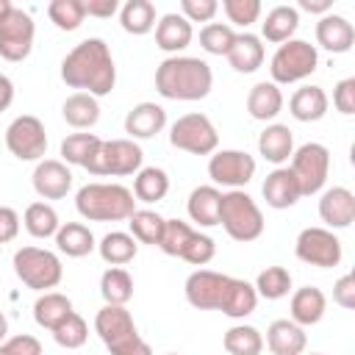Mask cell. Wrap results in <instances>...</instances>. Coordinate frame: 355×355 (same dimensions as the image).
Listing matches in <instances>:
<instances>
[{
  "instance_id": "cell-17",
  "label": "cell",
  "mask_w": 355,
  "mask_h": 355,
  "mask_svg": "<svg viewBox=\"0 0 355 355\" xmlns=\"http://www.w3.org/2000/svg\"><path fill=\"white\" fill-rule=\"evenodd\" d=\"M33 191L47 202V200H64L72 189V169L61 158H42L31 175Z\"/></svg>"
},
{
  "instance_id": "cell-39",
  "label": "cell",
  "mask_w": 355,
  "mask_h": 355,
  "mask_svg": "<svg viewBox=\"0 0 355 355\" xmlns=\"http://www.w3.org/2000/svg\"><path fill=\"white\" fill-rule=\"evenodd\" d=\"M164 216L153 208H136L130 216H128V233L139 241V244H153L158 247L161 241V233H164Z\"/></svg>"
},
{
  "instance_id": "cell-48",
  "label": "cell",
  "mask_w": 355,
  "mask_h": 355,
  "mask_svg": "<svg viewBox=\"0 0 355 355\" xmlns=\"http://www.w3.org/2000/svg\"><path fill=\"white\" fill-rule=\"evenodd\" d=\"M219 11V3L216 0H180V17H186L189 22H211Z\"/></svg>"
},
{
  "instance_id": "cell-55",
  "label": "cell",
  "mask_w": 355,
  "mask_h": 355,
  "mask_svg": "<svg viewBox=\"0 0 355 355\" xmlns=\"http://www.w3.org/2000/svg\"><path fill=\"white\" fill-rule=\"evenodd\" d=\"M300 8L308 11V14H319V17H324V14H330L333 0H300ZM300 8H297V11H300Z\"/></svg>"
},
{
  "instance_id": "cell-23",
  "label": "cell",
  "mask_w": 355,
  "mask_h": 355,
  "mask_svg": "<svg viewBox=\"0 0 355 355\" xmlns=\"http://www.w3.org/2000/svg\"><path fill=\"white\" fill-rule=\"evenodd\" d=\"M266 347L272 355H302L308 347L305 327L291 319H275L266 327Z\"/></svg>"
},
{
  "instance_id": "cell-25",
  "label": "cell",
  "mask_w": 355,
  "mask_h": 355,
  "mask_svg": "<svg viewBox=\"0 0 355 355\" xmlns=\"http://www.w3.org/2000/svg\"><path fill=\"white\" fill-rule=\"evenodd\" d=\"M288 311H291V322H297L300 327H311V324H319L324 311H327V297L322 288L316 286H302L291 294V302H288Z\"/></svg>"
},
{
  "instance_id": "cell-28",
  "label": "cell",
  "mask_w": 355,
  "mask_h": 355,
  "mask_svg": "<svg viewBox=\"0 0 355 355\" xmlns=\"http://www.w3.org/2000/svg\"><path fill=\"white\" fill-rule=\"evenodd\" d=\"M225 58H227V64H230L236 72L250 75V72H255V69L263 64L266 50H263L261 36L244 31V33H236V39H233V44H230V50H227Z\"/></svg>"
},
{
  "instance_id": "cell-8",
  "label": "cell",
  "mask_w": 355,
  "mask_h": 355,
  "mask_svg": "<svg viewBox=\"0 0 355 355\" xmlns=\"http://www.w3.org/2000/svg\"><path fill=\"white\" fill-rule=\"evenodd\" d=\"M14 263V275L33 291H53L61 277H64V266L61 258L53 250L44 247H19L11 258Z\"/></svg>"
},
{
  "instance_id": "cell-36",
  "label": "cell",
  "mask_w": 355,
  "mask_h": 355,
  "mask_svg": "<svg viewBox=\"0 0 355 355\" xmlns=\"http://www.w3.org/2000/svg\"><path fill=\"white\" fill-rule=\"evenodd\" d=\"M155 22H158V14L150 0H128L119 6V25L125 33L144 36L155 28Z\"/></svg>"
},
{
  "instance_id": "cell-33",
  "label": "cell",
  "mask_w": 355,
  "mask_h": 355,
  "mask_svg": "<svg viewBox=\"0 0 355 355\" xmlns=\"http://www.w3.org/2000/svg\"><path fill=\"white\" fill-rule=\"evenodd\" d=\"M61 116H64V122H67L69 128H75V130H89V128H94L97 119H100V103H97V97H92V94H86V92H75V94H69V97L64 100Z\"/></svg>"
},
{
  "instance_id": "cell-1",
  "label": "cell",
  "mask_w": 355,
  "mask_h": 355,
  "mask_svg": "<svg viewBox=\"0 0 355 355\" xmlns=\"http://www.w3.org/2000/svg\"><path fill=\"white\" fill-rule=\"evenodd\" d=\"M61 80L69 89L86 92L97 100L111 94L116 86V64L105 39L92 36L75 44L61 61Z\"/></svg>"
},
{
  "instance_id": "cell-31",
  "label": "cell",
  "mask_w": 355,
  "mask_h": 355,
  "mask_svg": "<svg viewBox=\"0 0 355 355\" xmlns=\"http://www.w3.org/2000/svg\"><path fill=\"white\" fill-rule=\"evenodd\" d=\"M258 305V294H255V286L241 280V277H227V286H225V294H222V302H219V311L230 319H244L255 311Z\"/></svg>"
},
{
  "instance_id": "cell-38",
  "label": "cell",
  "mask_w": 355,
  "mask_h": 355,
  "mask_svg": "<svg viewBox=\"0 0 355 355\" xmlns=\"http://www.w3.org/2000/svg\"><path fill=\"white\" fill-rule=\"evenodd\" d=\"M22 225H25V230H28L33 239H53V236L58 233V227H61L55 208H53L50 202H44V200H36V202H31V205L25 208Z\"/></svg>"
},
{
  "instance_id": "cell-59",
  "label": "cell",
  "mask_w": 355,
  "mask_h": 355,
  "mask_svg": "<svg viewBox=\"0 0 355 355\" xmlns=\"http://www.w3.org/2000/svg\"><path fill=\"white\" fill-rule=\"evenodd\" d=\"M311 355H327V352H311Z\"/></svg>"
},
{
  "instance_id": "cell-30",
  "label": "cell",
  "mask_w": 355,
  "mask_h": 355,
  "mask_svg": "<svg viewBox=\"0 0 355 355\" xmlns=\"http://www.w3.org/2000/svg\"><path fill=\"white\" fill-rule=\"evenodd\" d=\"M300 28V11L294 6H275L266 11L263 22H261V42H272V44H283L288 39H294Z\"/></svg>"
},
{
  "instance_id": "cell-45",
  "label": "cell",
  "mask_w": 355,
  "mask_h": 355,
  "mask_svg": "<svg viewBox=\"0 0 355 355\" xmlns=\"http://www.w3.org/2000/svg\"><path fill=\"white\" fill-rule=\"evenodd\" d=\"M53 333V338H55V344L58 347H64V349H80L83 344H86V338H89V324H86V319L78 313V311H72L55 330H50Z\"/></svg>"
},
{
  "instance_id": "cell-22",
  "label": "cell",
  "mask_w": 355,
  "mask_h": 355,
  "mask_svg": "<svg viewBox=\"0 0 355 355\" xmlns=\"http://www.w3.org/2000/svg\"><path fill=\"white\" fill-rule=\"evenodd\" d=\"M261 194H263L266 205L275 208V211L291 208V205H297V200L302 197V194H300V183H297V178L291 175L288 166H275V169L266 175V180H263V186H261Z\"/></svg>"
},
{
  "instance_id": "cell-47",
  "label": "cell",
  "mask_w": 355,
  "mask_h": 355,
  "mask_svg": "<svg viewBox=\"0 0 355 355\" xmlns=\"http://www.w3.org/2000/svg\"><path fill=\"white\" fill-rule=\"evenodd\" d=\"M222 11H225L230 28L239 25V28L247 31L252 22H258V17H261L263 8H261L258 0H222Z\"/></svg>"
},
{
  "instance_id": "cell-44",
  "label": "cell",
  "mask_w": 355,
  "mask_h": 355,
  "mask_svg": "<svg viewBox=\"0 0 355 355\" xmlns=\"http://www.w3.org/2000/svg\"><path fill=\"white\" fill-rule=\"evenodd\" d=\"M47 17L58 31H78L86 19L83 0H53L47 6Z\"/></svg>"
},
{
  "instance_id": "cell-14",
  "label": "cell",
  "mask_w": 355,
  "mask_h": 355,
  "mask_svg": "<svg viewBox=\"0 0 355 355\" xmlns=\"http://www.w3.org/2000/svg\"><path fill=\"white\" fill-rule=\"evenodd\" d=\"M33 36H36V22L33 17L14 6L11 14L0 22V58L17 64V61H25L33 50Z\"/></svg>"
},
{
  "instance_id": "cell-10",
  "label": "cell",
  "mask_w": 355,
  "mask_h": 355,
  "mask_svg": "<svg viewBox=\"0 0 355 355\" xmlns=\"http://www.w3.org/2000/svg\"><path fill=\"white\" fill-rule=\"evenodd\" d=\"M288 169L297 178L302 197L319 194L327 183V175H330V150L319 141H305V144L294 147Z\"/></svg>"
},
{
  "instance_id": "cell-19",
  "label": "cell",
  "mask_w": 355,
  "mask_h": 355,
  "mask_svg": "<svg viewBox=\"0 0 355 355\" xmlns=\"http://www.w3.org/2000/svg\"><path fill=\"white\" fill-rule=\"evenodd\" d=\"M316 44L327 53H349L355 44V25L341 14H324L316 22Z\"/></svg>"
},
{
  "instance_id": "cell-35",
  "label": "cell",
  "mask_w": 355,
  "mask_h": 355,
  "mask_svg": "<svg viewBox=\"0 0 355 355\" xmlns=\"http://www.w3.org/2000/svg\"><path fill=\"white\" fill-rule=\"evenodd\" d=\"M97 252L108 266H125L136 258L139 241L125 230H111L97 241Z\"/></svg>"
},
{
  "instance_id": "cell-18",
  "label": "cell",
  "mask_w": 355,
  "mask_h": 355,
  "mask_svg": "<svg viewBox=\"0 0 355 355\" xmlns=\"http://www.w3.org/2000/svg\"><path fill=\"white\" fill-rule=\"evenodd\" d=\"M319 219L327 230H344L355 222V194L347 186H330L319 197Z\"/></svg>"
},
{
  "instance_id": "cell-56",
  "label": "cell",
  "mask_w": 355,
  "mask_h": 355,
  "mask_svg": "<svg viewBox=\"0 0 355 355\" xmlns=\"http://www.w3.org/2000/svg\"><path fill=\"white\" fill-rule=\"evenodd\" d=\"M11 103H14V83H11L8 75L0 72V114H3Z\"/></svg>"
},
{
  "instance_id": "cell-53",
  "label": "cell",
  "mask_w": 355,
  "mask_h": 355,
  "mask_svg": "<svg viewBox=\"0 0 355 355\" xmlns=\"http://www.w3.org/2000/svg\"><path fill=\"white\" fill-rule=\"evenodd\" d=\"M83 11H86V17L108 19V17L119 14V0H83Z\"/></svg>"
},
{
  "instance_id": "cell-61",
  "label": "cell",
  "mask_w": 355,
  "mask_h": 355,
  "mask_svg": "<svg viewBox=\"0 0 355 355\" xmlns=\"http://www.w3.org/2000/svg\"><path fill=\"white\" fill-rule=\"evenodd\" d=\"M0 355H6V352H3V347H0Z\"/></svg>"
},
{
  "instance_id": "cell-11",
  "label": "cell",
  "mask_w": 355,
  "mask_h": 355,
  "mask_svg": "<svg viewBox=\"0 0 355 355\" xmlns=\"http://www.w3.org/2000/svg\"><path fill=\"white\" fill-rule=\"evenodd\" d=\"M294 255L308 266L333 269L341 263L344 247H341V239L327 227H302L294 241Z\"/></svg>"
},
{
  "instance_id": "cell-51",
  "label": "cell",
  "mask_w": 355,
  "mask_h": 355,
  "mask_svg": "<svg viewBox=\"0 0 355 355\" xmlns=\"http://www.w3.org/2000/svg\"><path fill=\"white\" fill-rule=\"evenodd\" d=\"M333 302L344 311H352L355 308V275L347 272L341 275L336 283H333Z\"/></svg>"
},
{
  "instance_id": "cell-34",
  "label": "cell",
  "mask_w": 355,
  "mask_h": 355,
  "mask_svg": "<svg viewBox=\"0 0 355 355\" xmlns=\"http://www.w3.org/2000/svg\"><path fill=\"white\" fill-rule=\"evenodd\" d=\"M72 313V300L61 291H44L33 302V322L44 330H55Z\"/></svg>"
},
{
  "instance_id": "cell-15",
  "label": "cell",
  "mask_w": 355,
  "mask_h": 355,
  "mask_svg": "<svg viewBox=\"0 0 355 355\" xmlns=\"http://www.w3.org/2000/svg\"><path fill=\"white\" fill-rule=\"evenodd\" d=\"M227 277L230 275H225V272L194 269L186 277V283H183V294H186L189 305L197 308V311H219V302H222Z\"/></svg>"
},
{
  "instance_id": "cell-50",
  "label": "cell",
  "mask_w": 355,
  "mask_h": 355,
  "mask_svg": "<svg viewBox=\"0 0 355 355\" xmlns=\"http://www.w3.org/2000/svg\"><path fill=\"white\" fill-rule=\"evenodd\" d=\"M6 355H42V341L31 333H19V336H8L3 344Z\"/></svg>"
},
{
  "instance_id": "cell-5",
  "label": "cell",
  "mask_w": 355,
  "mask_h": 355,
  "mask_svg": "<svg viewBox=\"0 0 355 355\" xmlns=\"http://www.w3.org/2000/svg\"><path fill=\"white\" fill-rule=\"evenodd\" d=\"M158 247H161V252H166L172 258H180V261H186L191 266H205L216 255L214 239L200 233V230H194L183 219H166L164 222V233H161Z\"/></svg>"
},
{
  "instance_id": "cell-32",
  "label": "cell",
  "mask_w": 355,
  "mask_h": 355,
  "mask_svg": "<svg viewBox=\"0 0 355 355\" xmlns=\"http://www.w3.org/2000/svg\"><path fill=\"white\" fill-rule=\"evenodd\" d=\"M53 239H55L58 252L67 255V258H83V255H89V252L97 250L94 233L83 222H64Z\"/></svg>"
},
{
  "instance_id": "cell-16",
  "label": "cell",
  "mask_w": 355,
  "mask_h": 355,
  "mask_svg": "<svg viewBox=\"0 0 355 355\" xmlns=\"http://www.w3.org/2000/svg\"><path fill=\"white\" fill-rule=\"evenodd\" d=\"M94 333L100 336V341L105 344L108 352L139 336L136 322L125 305H103L94 316Z\"/></svg>"
},
{
  "instance_id": "cell-57",
  "label": "cell",
  "mask_w": 355,
  "mask_h": 355,
  "mask_svg": "<svg viewBox=\"0 0 355 355\" xmlns=\"http://www.w3.org/2000/svg\"><path fill=\"white\" fill-rule=\"evenodd\" d=\"M8 338V319H6V313L0 311V344Z\"/></svg>"
},
{
  "instance_id": "cell-6",
  "label": "cell",
  "mask_w": 355,
  "mask_h": 355,
  "mask_svg": "<svg viewBox=\"0 0 355 355\" xmlns=\"http://www.w3.org/2000/svg\"><path fill=\"white\" fill-rule=\"evenodd\" d=\"M319 67V50L316 44L305 39H288L277 44V50L269 58V75L275 86H288L311 78Z\"/></svg>"
},
{
  "instance_id": "cell-49",
  "label": "cell",
  "mask_w": 355,
  "mask_h": 355,
  "mask_svg": "<svg viewBox=\"0 0 355 355\" xmlns=\"http://www.w3.org/2000/svg\"><path fill=\"white\" fill-rule=\"evenodd\" d=\"M333 105L344 116L355 114V78H344L333 86Z\"/></svg>"
},
{
  "instance_id": "cell-2",
  "label": "cell",
  "mask_w": 355,
  "mask_h": 355,
  "mask_svg": "<svg viewBox=\"0 0 355 355\" xmlns=\"http://www.w3.org/2000/svg\"><path fill=\"white\" fill-rule=\"evenodd\" d=\"M214 89L211 64L197 55H166L155 67V92L164 100L194 103L208 97Z\"/></svg>"
},
{
  "instance_id": "cell-37",
  "label": "cell",
  "mask_w": 355,
  "mask_h": 355,
  "mask_svg": "<svg viewBox=\"0 0 355 355\" xmlns=\"http://www.w3.org/2000/svg\"><path fill=\"white\" fill-rule=\"evenodd\" d=\"M133 197L136 202H158L169 194V175L161 166H141L133 175Z\"/></svg>"
},
{
  "instance_id": "cell-42",
  "label": "cell",
  "mask_w": 355,
  "mask_h": 355,
  "mask_svg": "<svg viewBox=\"0 0 355 355\" xmlns=\"http://www.w3.org/2000/svg\"><path fill=\"white\" fill-rule=\"evenodd\" d=\"M100 141L103 139L97 133H69L61 141V161L67 166H86V161L94 155Z\"/></svg>"
},
{
  "instance_id": "cell-60",
  "label": "cell",
  "mask_w": 355,
  "mask_h": 355,
  "mask_svg": "<svg viewBox=\"0 0 355 355\" xmlns=\"http://www.w3.org/2000/svg\"><path fill=\"white\" fill-rule=\"evenodd\" d=\"M166 355H180V352H166Z\"/></svg>"
},
{
  "instance_id": "cell-58",
  "label": "cell",
  "mask_w": 355,
  "mask_h": 355,
  "mask_svg": "<svg viewBox=\"0 0 355 355\" xmlns=\"http://www.w3.org/2000/svg\"><path fill=\"white\" fill-rule=\"evenodd\" d=\"M11 8H14V3H11V0H0V22L11 14Z\"/></svg>"
},
{
  "instance_id": "cell-41",
  "label": "cell",
  "mask_w": 355,
  "mask_h": 355,
  "mask_svg": "<svg viewBox=\"0 0 355 355\" xmlns=\"http://www.w3.org/2000/svg\"><path fill=\"white\" fill-rule=\"evenodd\" d=\"M222 347L227 355H261L263 352V336L252 324H233L222 336Z\"/></svg>"
},
{
  "instance_id": "cell-4",
  "label": "cell",
  "mask_w": 355,
  "mask_h": 355,
  "mask_svg": "<svg viewBox=\"0 0 355 355\" xmlns=\"http://www.w3.org/2000/svg\"><path fill=\"white\" fill-rule=\"evenodd\" d=\"M219 225L225 227V233L233 241H255L263 233V211L261 205L244 191V189H233V191H222V205H219Z\"/></svg>"
},
{
  "instance_id": "cell-52",
  "label": "cell",
  "mask_w": 355,
  "mask_h": 355,
  "mask_svg": "<svg viewBox=\"0 0 355 355\" xmlns=\"http://www.w3.org/2000/svg\"><path fill=\"white\" fill-rule=\"evenodd\" d=\"M19 233V214L11 205H0V244L14 241Z\"/></svg>"
},
{
  "instance_id": "cell-7",
  "label": "cell",
  "mask_w": 355,
  "mask_h": 355,
  "mask_svg": "<svg viewBox=\"0 0 355 355\" xmlns=\"http://www.w3.org/2000/svg\"><path fill=\"white\" fill-rule=\"evenodd\" d=\"M141 164H144V150L133 139H103L83 169L97 178H128L136 175Z\"/></svg>"
},
{
  "instance_id": "cell-21",
  "label": "cell",
  "mask_w": 355,
  "mask_h": 355,
  "mask_svg": "<svg viewBox=\"0 0 355 355\" xmlns=\"http://www.w3.org/2000/svg\"><path fill=\"white\" fill-rule=\"evenodd\" d=\"M166 128V111H164V105H158V103H150V100H144V103H136L128 114H125V133H128V139H153V136H158L161 130Z\"/></svg>"
},
{
  "instance_id": "cell-29",
  "label": "cell",
  "mask_w": 355,
  "mask_h": 355,
  "mask_svg": "<svg viewBox=\"0 0 355 355\" xmlns=\"http://www.w3.org/2000/svg\"><path fill=\"white\" fill-rule=\"evenodd\" d=\"M283 92L272 80H258L247 94V114L258 122H272L283 111Z\"/></svg>"
},
{
  "instance_id": "cell-54",
  "label": "cell",
  "mask_w": 355,
  "mask_h": 355,
  "mask_svg": "<svg viewBox=\"0 0 355 355\" xmlns=\"http://www.w3.org/2000/svg\"><path fill=\"white\" fill-rule=\"evenodd\" d=\"M108 355H153V347H150L141 336H136V338H130L128 344H122V347L111 349Z\"/></svg>"
},
{
  "instance_id": "cell-26",
  "label": "cell",
  "mask_w": 355,
  "mask_h": 355,
  "mask_svg": "<svg viewBox=\"0 0 355 355\" xmlns=\"http://www.w3.org/2000/svg\"><path fill=\"white\" fill-rule=\"evenodd\" d=\"M258 153L263 161L275 164V166H283L291 153H294V133L288 125H280V122H269L261 136H258Z\"/></svg>"
},
{
  "instance_id": "cell-3",
  "label": "cell",
  "mask_w": 355,
  "mask_h": 355,
  "mask_svg": "<svg viewBox=\"0 0 355 355\" xmlns=\"http://www.w3.org/2000/svg\"><path fill=\"white\" fill-rule=\"evenodd\" d=\"M75 208L86 222H125L136 211V197L122 183H86L75 194Z\"/></svg>"
},
{
  "instance_id": "cell-9",
  "label": "cell",
  "mask_w": 355,
  "mask_h": 355,
  "mask_svg": "<svg viewBox=\"0 0 355 355\" xmlns=\"http://www.w3.org/2000/svg\"><path fill=\"white\" fill-rule=\"evenodd\" d=\"M169 144L189 155H211L219 147V133L205 114L191 111L169 125Z\"/></svg>"
},
{
  "instance_id": "cell-20",
  "label": "cell",
  "mask_w": 355,
  "mask_h": 355,
  "mask_svg": "<svg viewBox=\"0 0 355 355\" xmlns=\"http://www.w3.org/2000/svg\"><path fill=\"white\" fill-rule=\"evenodd\" d=\"M194 39V28L186 17H180L178 11H169L164 17H158L155 22V47L169 53V55H180V50H186Z\"/></svg>"
},
{
  "instance_id": "cell-24",
  "label": "cell",
  "mask_w": 355,
  "mask_h": 355,
  "mask_svg": "<svg viewBox=\"0 0 355 355\" xmlns=\"http://www.w3.org/2000/svg\"><path fill=\"white\" fill-rule=\"evenodd\" d=\"M330 108V97L322 86L316 83H305L300 86L291 100H288V114L297 119V122H319Z\"/></svg>"
},
{
  "instance_id": "cell-12",
  "label": "cell",
  "mask_w": 355,
  "mask_h": 355,
  "mask_svg": "<svg viewBox=\"0 0 355 355\" xmlns=\"http://www.w3.org/2000/svg\"><path fill=\"white\" fill-rule=\"evenodd\" d=\"M6 147L17 161H42L47 153V130L44 122L33 114L14 116L6 128Z\"/></svg>"
},
{
  "instance_id": "cell-13",
  "label": "cell",
  "mask_w": 355,
  "mask_h": 355,
  "mask_svg": "<svg viewBox=\"0 0 355 355\" xmlns=\"http://www.w3.org/2000/svg\"><path fill=\"white\" fill-rule=\"evenodd\" d=\"M255 158L247 150H216L208 158V178L214 186H225L227 191L244 189L255 178Z\"/></svg>"
},
{
  "instance_id": "cell-27",
  "label": "cell",
  "mask_w": 355,
  "mask_h": 355,
  "mask_svg": "<svg viewBox=\"0 0 355 355\" xmlns=\"http://www.w3.org/2000/svg\"><path fill=\"white\" fill-rule=\"evenodd\" d=\"M219 205H222V191L214 183H205V186L191 189V194L186 200L189 219L197 227H214V225H219Z\"/></svg>"
},
{
  "instance_id": "cell-43",
  "label": "cell",
  "mask_w": 355,
  "mask_h": 355,
  "mask_svg": "<svg viewBox=\"0 0 355 355\" xmlns=\"http://www.w3.org/2000/svg\"><path fill=\"white\" fill-rule=\"evenodd\" d=\"M255 294L263 300H283L291 291V272L286 266H266L255 277Z\"/></svg>"
},
{
  "instance_id": "cell-40",
  "label": "cell",
  "mask_w": 355,
  "mask_h": 355,
  "mask_svg": "<svg viewBox=\"0 0 355 355\" xmlns=\"http://www.w3.org/2000/svg\"><path fill=\"white\" fill-rule=\"evenodd\" d=\"M100 294L105 305H128L133 297V277L125 266H108L100 277Z\"/></svg>"
},
{
  "instance_id": "cell-46",
  "label": "cell",
  "mask_w": 355,
  "mask_h": 355,
  "mask_svg": "<svg viewBox=\"0 0 355 355\" xmlns=\"http://www.w3.org/2000/svg\"><path fill=\"white\" fill-rule=\"evenodd\" d=\"M233 39H236V31L227 22H208L200 31V47L208 55H227Z\"/></svg>"
}]
</instances>
